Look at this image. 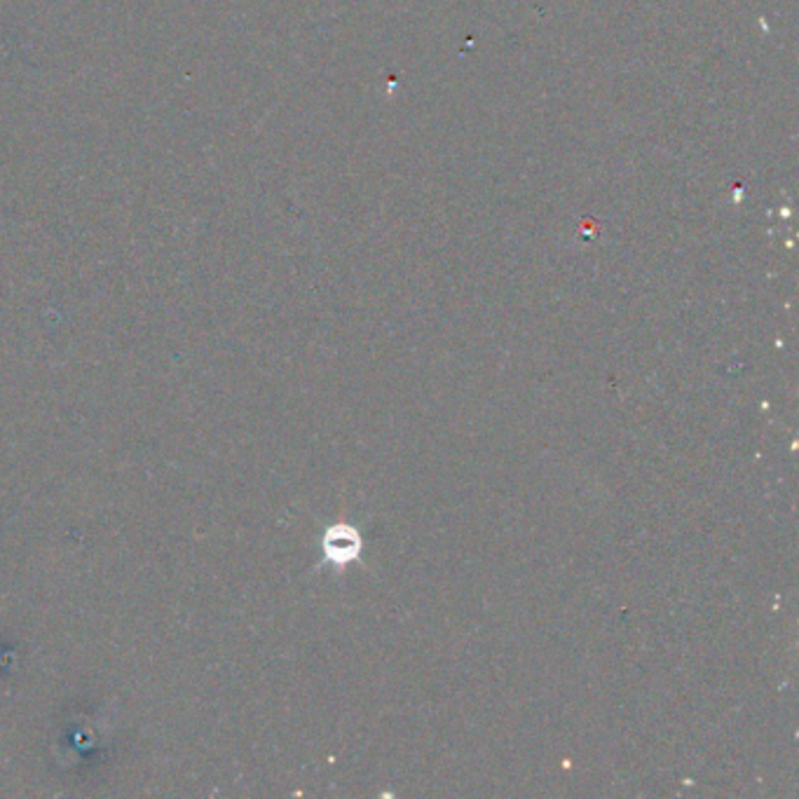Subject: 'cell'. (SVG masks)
Masks as SVG:
<instances>
[{"label": "cell", "mask_w": 799, "mask_h": 799, "mask_svg": "<svg viewBox=\"0 0 799 799\" xmlns=\"http://www.w3.org/2000/svg\"><path fill=\"white\" fill-rule=\"evenodd\" d=\"M321 549H324L326 563L347 565L359 559L361 537H359L357 527L347 525V523H338L326 530V535L321 540Z\"/></svg>", "instance_id": "6da1fadb"}]
</instances>
